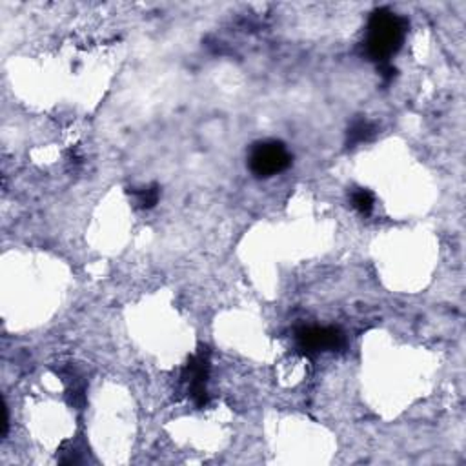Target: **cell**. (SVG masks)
<instances>
[{
  "mask_svg": "<svg viewBox=\"0 0 466 466\" xmlns=\"http://www.w3.org/2000/svg\"><path fill=\"white\" fill-rule=\"evenodd\" d=\"M406 35V20L393 11L380 7L371 13L366 27L364 53L377 66L390 64V58L400 49Z\"/></svg>",
  "mask_w": 466,
  "mask_h": 466,
  "instance_id": "6da1fadb",
  "label": "cell"
},
{
  "mask_svg": "<svg viewBox=\"0 0 466 466\" xmlns=\"http://www.w3.org/2000/svg\"><path fill=\"white\" fill-rule=\"evenodd\" d=\"M291 164V155L288 147L279 140H262L253 144L248 155L249 171L258 178L273 177L284 171Z\"/></svg>",
  "mask_w": 466,
  "mask_h": 466,
  "instance_id": "7a4b0ae2",
  "label": "cell"
},
{
  "mask_svg": "<svg viewBox=\"0 0 466 466\" xmlns=\"http://www.w3.org/2000/svg\"><path fill=\"white\" fill-rule=\"evenodd\" d=\"M297 348L304 355L335 351L344 346V333L335 326H302L295 333Z\"/></svg>",
  "mask_w": 466,
  "mask_h": 466,
  "instance_id": "3957f363",
  "label": "cell"
},
{
  "mask_svg": "<svg viewBox=\"0 0 466 466\" xmlns=\"http://www.w3.org/2000/svg\"><path fill=\"white\" fill-rule=\"evenodd\" d=\"M208 373H209V351L200 348L195 355L189 357L187 364L182 370V384L186 386V393L197 408L208 404Z\"/></svg>",
  "mask_w": 466,
  "mask_h": 466,
  "instance_id": "277c9868",
  "label": "cell"
},
{
  "mask_svg": "<svg viewBox=\"0 0 466 466\" xmlns=\"http://www.w3.org/2000/svg\"><path fill=\"white\" fill-rule=\"evenodd\" d=\"M375 135V127L368 120H355L348 129V147H355L362 142H368Z\"/></svg>",
  "mask_w": 466,
  "mask_h": 466,
  "instance_id": "5b68a950",
  "label": "cell"
},
{
  "mask_svg": "<svg viewBox=\"0 0 466 466\" xmlns=\"http://www.w3.org/2000/svg\"><path fill=\"white\" fill-rule=\"evenodd\" d=\"M131 195H133V200H135L137 208L151 209V208L157 206V202L160 198V189H158L157 184H151V186H144V187L133 189Z\"/></svg>",
  "mask_w": 466,
  "mask_h": 466,
  "instance_id": "8992f818",
  "label": "cell"
},
{
  "mask_svg": "<svg viewBox=\"0 0 466 466\" xmlns=\"http://www.w3.org/2000/svg\"><path fill=\"white\" fill-rule=\"evenodd\" d=\"M350 200H351V206L360 213V215H370L373 211V206H375V198H373V193L370 189H364V187H355L350 195Z\"/></svg>",
  "mask_w": 466,
  "mask_h": 466,
  "instance_id": "52a82bcc",
  "label": "cell"
}]
</instances>
